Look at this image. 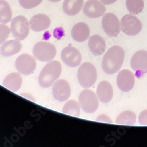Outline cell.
<instances>
[{"label": "cell", "instance_id": "1", "mask_svg": "<svg viewBox=\"0 0 147 147\" xmlns=\"http://www.w3.org/2000/svg\"><path fill=\"white\" fill-rule=\"evenodd\" d=\"M124 49L118 45L110 48L105 54L102 68L104 72L108 75H113L117 73L121 68L125 59Z\"/></svg>", "mask_w": 147, "mask_h": 147}, {"label": "cell", "instance_id": "2", "mask_svg": "<svg viewBox=\"0 0 147 147\" xmlns=\"http://www.w3.org/2000/svg\"><path fill=\"white\" fill-rule=\"evenodd\" d=\"M62 72V65L58 61L53 60L48 62L41 70L38 82L43 88H49L58 80Z\"/></svg>", "mask_w": 147, "mask_h": 147}, {"label": "cell", "instance_id": "3", "mask_svg": "<svg viewBox=\"0 0 147 147\" xmlns=\"http://www.w3.org/2000/svg\"><path fill=\"white\" fill-rule=\"evenodd\" d=\"M77 79L81 86L85 89L91 88L97 79V71L91 63H82L77 71Z\"/></svg>", "mask_w": 147, "mask_h": 147}, {"label": "cell", "instance_id": "4", "mask_svg": "<svg viewBox=\"0 0 147 147\" xmlns=\"http://www.w3.org/2000/svg\"><path fill=\"white\" fill-rule=\"evenodd\" d=\"M34 57L41 62H50L53 61L57 54L55 45L49 42L40 41L36 42L32 48Z\"/></svg>", "mask_w": 147, "mask_h": 147}, {"label": "cell", "instance_id": "5", "mask_svg": "<svg viewBox=\"0 0 147 147\" xmlns=\"http://www.w3.org/2000/svg\"><path fill=\"white\" fill-rule=\"evenodd\" d=\"M78 103L84 112L92 114L98 108L99 100L96 94L93 91L85 89L79 95Z\"/></svg>", "mask_w": 147, "mask_h": 147}, {"label": "cell", "instance_id": "6", "mask_svg": "<svg viewBox=\"0 0 147 147\" xmlns=\"http://www.w3.org/2000/svg\"><path fill=\"white\" fill-rule=\"evenodd\" d=\"M30 23L24 16H17L11 22V32L15 39L20 41L25 40L30 32Z\"/></svg>", "mask_w": 147, "mask_h": 147}, {"label": "cell", "instance_id": "7", "mask_svg": "<svg viewBox=\"0 0 147 147\" xmlns=\"http://www.w3.org/2000/svg\"><path fill=\"white\" fill-rule=\"evenodd\" d=\"M15 67L22 75H31L35 71L36 67L35 58L27 53L21 54L15 61Z\"/></svg>", "mask_w": 147, "mask_h": 147}, {"label": "cell", "instance_id": "8", "mask_svg": "<svg viewBox=\"0 0 147 147\" xmlns=\"http://www.w3.org/2000/svg\"><path fill=\"white\" fill-rule=\"evenodd\" d=\"M121 29L127 35L134 36L138 34L142 28L141 21L133 14L124 16L121 20Z\"/></svg>", "mask_w": 147, "mask_h": 147}, {"label": "cell", "instance_id": "9", "mask_svg": "<svg viewBox=\"0 0 147 147\" xmlns=\"http://www.w3.org/2000/svg\"><path fill=\"white\" fill-rule=\"evenodd\" d=\"M131 66L136 76L140 78L147 72V51H137L131 58Z\"/></svg>", "mask_w": 147, "mask_h": 147}, {"label": "cell", "instance_id": "10", "mask_svg": "<svg viewBox=\"0 0 147 147\" xmlns=\"http://www.w3.org/2000/svg\"><path fill=\"white\" fill-rule=\"evenodd\" d=\"M63 62L69 67L79 66L82 61V56L78 49L71 45L65 47L61 53Z\"/></svg>", "mask_w": 147, "mask_h": 147}, {"label": "cell", "instance_id": "11", "mask_svg": "<svg viewBox=\"0 0 147 147\" xmlns=\"http://www.w3.org/2000/svg\"><path fill=\"white\" fill-rule=\"evenodd\" d=\"M102 26L104 32L111 37L117 36L121 30L119 19L113 13H107L104 16Z\"/></svg>", "mask_w": 147, "mask_h": 147}, {"label": "cell", "instance_id": "12", "mask_svg": "<svg viewBox=\"0 0 147 147\" xmlns=\"http://www.w3.org/2000/svg\"><path fill=\"white\" fill-rule=\"evenodd\" d=\"M52 92L57 101L59 102L67 101L71 94L70 84L65 80H58L53 85Z\"/></svg>", "mask_w": 147, "mask_h": 147}, {"label": "cell", "instance_id": "13", "mask_svg": "<svg viewBox=\"0 0 147 147\" xmlns=\"http://www.w3.org/2000/svg\"><path fill=\"white\" fill-rule=\"evenodd\" d=\"M105 11V5L98 0H88L85 3L83 8L84 14L90 18H96L103 16Z\"/></svg>", "mask_w": 147, "mask_h": 147}, {"label": "cell", "instance_id": "14", "mask_svg": "<svg viewBox=\"0 0 147 147\" xmlns=\"http://www.w3.org/2000/svg\"><path fill=\"white\" fill-rule=\"evenodd\" d=\"M117 84L118 88L123 92H129L135 84L134 74L128 69L121 70L117 76Z\"/></svg>", "mask_w": 147, "mask_h": 147}, {"label": "cell", "instance_id": "15", "mask_svg": "<svg viewBox=\"0 0 147 147\" xmlns=\"http://www.w3.org/2000/svg\"><path fill=\"white\" fill-rule=\"evenodd\" d=\"M30 28L35 32H41L47 30L51 24V20L48 16L38 14L34 16L30 20Z\"/></svg>", "mask_w": 147, "mask_h": 147}, {"label": "cell", "instance_id": "16", "mask_svg": "<svg viewBox=\"0 0 147 147\" xmlns=\"http://www.w3.org/2000/svg\"><path fill=\"white\" fill-rule=\"evenodd\" d=\"M90 30L88 26L85 22H78L75 24L71 30V36L74 40L82 42L90 37Z\"/></svg>", "mask_w": 147, "mask_h": 147}, {"label": "cell", "instance_id": "17", "mask_svg": "<svg viewBox=\"0 0 147 147\" xmlns=\"http://www.w3.org/2000/svg\"><path fill=\"white\" fill-rule=\"evenodd\" d=\"M96 95L98 100L102 103H108L113 97V88L108 81H102L97 87Z\"/></svg>", "mask_w": 147, "mask_h": 147}, {"label": "cell", "instance_id": "18", "mask_svg": "<svg viewBox=\"0 0 147 147\" xmlns=\"http://www.w3.org/2000/svg\"><path fill=\"white\" fill-rule=\"evenodd\" d=\"M22 44L17 39L10 40L4 42L0 47V54L5 57L14 55L20 52Z\"/></svg>", "mask_w": 147, "mask_h": 147}, {"label": "cell", "instance_id": "19", "mask_svg": "<svg viewBox=\"0 0 147 147\" xmlns=\"http://www.w3.org/2000/svg\"><path fill=\"white\" fill-rule=\"evenodd\" d=\"M88 47L91 53L94 55L100 56L105 52L106 44L100 35H93L89 38Z\"/></svg>", "mask_w": 147, "mask_h": 147}, {"label": "cell", "instance_id": "20", "mask_svg": "<svg viewBox=\"0 0 147 147\" xmlns=\"http://www.w3.org/2000/svg\"><path fill=\"white\" fill-rule=\"evenodd\" d=\"M22 84V77L18 72L9 74L4 78L3 82L5 88L14 92H17L20 89Z\"/></svg>", "mask_w": 147, "mask_h": 147}, {"label": "cell", "instance_id": "21", "mask_svg": "<svg viewBox=\"0 0 147 147\" xmlns=\"http://www.w3.org/2000/svg\"><path fill=\"white\" fill-rule=\"evenodd\" d=\"M84 4V0H64L63 8L64 13L68 16H75L81 11Z\"/></svg>", "mask_w": 147, "mask_h": 147}, {"label": "cell", "instance_id": "22", "mask_svg": "<svg viewBox=\"0 0 147 147\" xmlns=\"http://www.w3.org/2000/svg\"><path fill=\"white\" fill-rule=\"evenodd\" d=\"M13 11L9 3L5 0H0V22L6 24L11 21Z\"/></svg>", "mask_w": 147, "mask_h": 147}, {"label": "cell", "instance_id": "23", "mask_svg": "<svg viewBox=\"0 0 147 147\" xmlns=\"http://www.w3.org/2000/svg\"><path fill=\"white\" fill-rule=\"evenodd\" d=\"M137 117L136 114L130 110L122 112L116 119V123L119 125H133L136 124Z\"/></svg>", "mask_w": 147, "mask_h": 147}, {"label": "cell", "instance_id": "24", "mask_svg": "<svg viewBox=\"0 0 147 147\" xmlns=\"http://www.w3.org/2000/svg\"><path fill=\"white\" fill-rule=\"evenodd\" d=\"M80 105L77 101L71 100L64 104L62 112L67 115L78 117L80 114Z\"/></svg>", "mask_w": 147, "mask_h": 147}, {"label": "cell", "instance_id": "25", "mask_svg": "<svg viewBox=\"0 0 147 147\" xmlns=\"http://www.w3.org/2000/svg\"><path fill=\"white\" fill-rule=\"evenodd\" d=\"M126 7L131 14L137 15L144 9V0H126Z\"/></svg>", "mask_w": 147, "mask_h": 147}, {"label": "cell", "instance_id": "26", "mask_svg": "<svg viewBox=\"0 0 147 147\" xmlns=\"http://www.w3.org/2000/svg\"><path fill=\"white\" fill-rule=\"evenodd\" d=\"M43 0H19L20 5L25 9H32L37 7Z\"/></svg>", "mask_w": 147, "mask_h": 147}, {"label": "cell", "instance_id": "27", "mask_svg": "<svg viewBox=\"0 0 147 147\" xmlns=\"http://www.w3.org/2000/svg\"><path fill=\"white\" fill-rule=\"evenodd\" d=\"M10 31L8 26L4 24H0V44H3L8 39Z\"/></svg>", "mask_w": 147, "mask_h": 147}, {"label": "cell", "instance_id": "28", "mask_svg": "<svg viewBox=\"0 0 147 147\" xmlns=\"http://www.w3.org/2000/svg\"><path fill=\"white\" fill-rule=\"evenodd\" d=\"M138 121L141 125L147 126V109L144 110L140 113Z\"/></svg>", "mask_w": 147, "mask_h": 147}, {"label": "cell", "instance_id": "29", "mask_svg": "<svg viewBox=\"0 0 147 147\" xmlns=\"http://www.w3.org/2000/svg\"><path fill=\"white\" fill-rule=\"evenodd\" d=\"M97 121L102 122H107V123H113L112 119L110 118L108 115L106 114H101L97 117L96 119Z\"/></svg>", "mask_w": 147, "mask_h": 147}, {"label": "cell", "instance_id": "30", "mask_svg": "<svg viewBox=\"0 0 147 147\" xmlns=\"http://www.w3.org/2000/svg\"><path fill=\"white\" fill-rule=\"evenodd\" d=\"M21 95L22 96H23V97L26 98L28 99V100H31L32 101H35L34 97L31 94H28V93H22L21 94Z\"/></svg>", "mask_w": 147, "mask_h": 147}, {"label": "cell", "instance_id": "31", "mask_svg": "<svg viewBox=\"0 0 147 147\" xmlns=\"http://www.w3.org/2000/svg\"><path fill=\"white\" fill-rule=\"evenodd\" d=\"M100 1L105 5H109L114 3L117 0H100Z\"/></svg>", "mask_w": 147, "mask_h": 147}, {"label": "cell", "instance_id": "32", "mask_svg": "<svg viewBox=\"0 0 147 147\" xmlns=\"http://www.w3.org/2000/svg\"><path fill=\"white\" fill-rule=\"evenodd\" d=\"M48 1H50L53 3H57V2H59V1H61V0H48Z\"/></svg>", "mask_w": 147, "mask_h": 147}]
</instances>
